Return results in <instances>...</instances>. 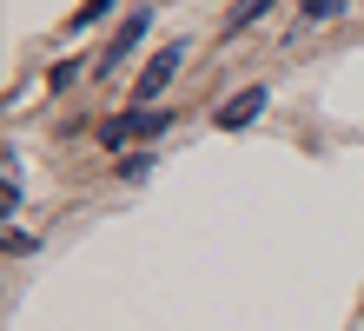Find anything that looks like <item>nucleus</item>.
<instances>
[{"label": "nucleus", "mask_w": 364, "mask_h": 331, "mask_svg": "<svg viewBox=\"0 0 364 331\" xmlns=\"http://www.w3.org/2000/svg\"><path fill=\"white\" fill-rule=\"evenodd\" d=\"M179 66H186V40H166V47L146 60V73L133 80V100H139V106H153L166 86H173V73H179Z\"/></svg>", "instance_id": "1"}, {"label": "nucleus", "mask_w": 364, "mask_h": 331, "mask_svg": "<svg viewBox=\"0 0 364 331\" xmlns=\"http://www.w3.org/2000/svg\"><path fill=\"white\" fill-rule=\"evenodd\" d=\"M173 126V113H159V106H139V113H126V120H106L100 126V140L106 146H126V140H153V132Z\"/></svg>", "instance_id": "2"}, {"label": "nucleus", "mask_w": 364, "mask_h": 331, "mask_svg": "<svg viewBox=\"0 0 364 331\" xmlns=\"http://www.w3.org/2000/svg\"><path fill=\"white\" fill-rule=\"evenodd\" d=\"M146 27H153V7H133V14H126V20H119V33H113V40H106V53H100L93 66H100V73H113V66H119L126 53H133V47H139V40H146Z\"/></svg>", "instance_id": "3"}, {"label": "nucleus", "mask_w": 364, "mask_h": 331, "mask_svg": "<svg viewBox=\"0 0 364 331\" xmlns=\"http://www.w3.org/2000/svg\"><path fill=\"white\" fill-rule=\"evenodd\" d=\"M259 113H265V86H245V93H232V100H225V106H219L212 120H219L225 132H239V126H252Z\"/></svg>", "instance_id": "4"}, {"label": "nucleus", "mask_w": 364, "mask_h": 331, "mask_svg": "<svg viewBox=\"0 0 364 331\" xmlns=\"http://www.w3.org/2000/svg\"><path fill=\"white\" fill-rule=\"evenodd\" d=\"M272 7H278V0H239V7H232V14H225V27H232V33H239V27H252V20H265Z\"/></svg>", "instance_id": "5"}, {"label": "nucleus", "mask_w": 364, "mask_h": 331, "mask_svg": "<svg viewBox=\"0 0 364 331\" xmlns=\"http://www.w3.org/2000/svg\"><path fill=\"white\" fill-rule=\"evenodd\" d=\"M298 14L318 27V20H338V14H345V0H298Z\"/></svg>", "instance_id": "6"}, {"label": "nucleus", "mask_w": 364, "mask_h": 331, "mask_svg": "<svg viewBox=\"0 0 364 331\" xmlns=\"http://www.w3.org/2000/svg\"><path fill=\"white\" fill-rule=\"evenodd\" d=\"M106 7H113V0H87V7H80V14H73V33H80V27H93V20H100Z\"/></svg>", "instance_id": "7"}, {"label": "nucleus", "mask_w": 364, "mask_h": 331, "mask_svg": "<svg viewBox=\"0 0 364 331\" xmlns=\"http://www.w3.org/2000/svg\"><path fill=\"white\" fill-rule=\"evenodd\" d=\"M146 166H153V159H146V152H133V159H119V179H146Z\"/></svg>", "instance_id": "8"}]
</instances>
